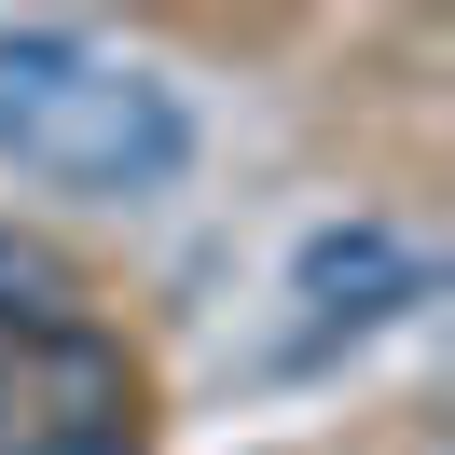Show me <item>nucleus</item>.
<instances>
[{"label":"nucleus","mask_w":455,"mask_h":455,"mask_svg":"<svg viewBox=\"0 0 455 455\" xmlns=\"http://www.w3.org/2000/svg\"><path fill=\"white\" fill-rule=\"evenodd\" d=\"M14 455H139L124 427H56V442H14Z\"/></svg>","instance_id":"20e7f679"},{"label":"nucleus","mask_w":455,"mask_h":455,"mask_svg":"<svg viewBox=\"0 0 455 455\" xmlns=\"http://www.w3.org/2000/svg\"><path fill=\"white\" fill-rule=\"evenodd\" d=\"M56 317H69V262L0 235V331H56Z\"/></svg>","instance_id":"7ed1b4c3"},{"label":"nucleus","mask_w":455,"mask_h":455,"mask_svg":"<svg viewBox=\"0 0 455 455\" xmlns=\"http://www.w3.org/2000/svg\"><path fill=\"white\" fill-rule=\"evenodd\" d=\"M290 290L317 304V331H372V317H400V304L427 290V262L400 249L387 221H317L304 262H290Z\"/></svg>","instance_id":"f03ea898"},{"label":"nucleus","mask_w":455,"mask_h":455,"mask_svg":"<svg viewBox=\"0 0 455 455\" xmlns=\"http://www.w3.org/2000/svg\"><path fill=\"white\" fill-rule=\"evenodd\" d=\"M0 166L124 207V194H166L194 166V111L139 56H97L69 28H0Z\"/></svg>","instance_id":"f257e3e1"}]
</instances>
